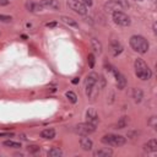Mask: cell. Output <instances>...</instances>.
Returning a JSON list of instances; mask_svg holds the SVG:
<instances>
[{
    "instance_id": "6da1fadb",
    "label": "cell",
    "mask_w": 157,
    "mask_h": 157,
    "mask_svg": "<svg viewBox=\"0 0 157 157\" xmlns=\"http://www.w3.org/2000/svg\"><path fill=\"white\" fill-rule=\"evenodd\" d=\"M129 43H130V47H131L135 52H137V53H140V54L147 53V50H148V48H150V44H148L147 39H146L145 37L140 36V34L131 36Z\"/></svg>"
},
{
    "instance_id": "7a4b0ae2",
    "label": "cell",
    "mask_w": 157,
    "mask_h": 157,
    "mask_svg": "<svg viewBox=\"0 0 157 157\" xmlns=\"http://www.w3.org/2000/svg\"><path fill=\"white\" fill-rule=\"evenodd\" d=\"M134 69H135V74L136 76L142 80V81H146V80H150L151 76H152V71L151 69L148 67V65L140 58H137L134 63Z\"/></svg>"
},
{
    "instance_id": "3957f363",
    "label": "cell",
    "mask_w": 157,
    "mask_h": 157,
    "mask_svg": "<svg viewBox=\"0 0 157 157\" xmlns=\"http://www.w3.org/2000/svg\"><path fill=\"white\" fill-rule=\"evenodd\" d=\"M102 142L105 144V145H109V146H117V147H120L123 145H125L126 142V139L121 135H115V134H105L103 135L102 137Z\"/></svg>"
},
{
    "instance_id": "277c9868",
    "label": "cell",
    "mask_w": 157,
    "mask_h": 157,
    "mask_svg": "<svg viewBox=\"0 0 157 157\" xmlns=\"http://www.w3.org/2000/svg\"><path fill=\"white\" fill-rule=\"evenodd\" d=\"M112 17H113V21H114L117 25L121 26V27H128V26H130V23H131L130 17H129L125 12H123V11H120V10L112 12Z\"/></svg>"
},
{
    "instance_id": "5b68a950",
    "label": "cell",
    "mask_w": 157,
    "mask_h": 157,
    "mask_svg": "<svg viewBox=\"0 0 157 157\" xmlns=\"http://www.w3.org/2000/svg\"><path fill=\"white\" fill-rule=\"evenodd\" d=\"M66 4L70 10L78 15H86L87 13V6L81 2V0H66Z\"/></svg>"
},
{
    "instance_id": "8992f818",
    "label": "cell",
    "mask_w": 157,
    "mask_h": 157,
    "mask_svg": "<svg viewBox=\"0 0 157 157\" xmlns=\"http://www.w3.org/2000/svg\"><path fill=\"white\" fill-rule=\"evenodd\" d=\"M75 131L77 134H80V135H87L88 136L90 134H92V132L96 131V125H93V124H91L88 121L80 123V124H77L75 126Z\"/></svg>"
},
{
    "instance_id": "52a82bcc",
    "label": "cell",
    "mask_w": 157,
    "mask_h": 157,
    "mask_svg": "<svg viewBox=\"0 0 157 157\" xmlns=\"http://www.w3.org/2000/svg\"><path fill=\"white\" fill-rule=\"evenodd\" d=\"M99 86V76L96 72H90L85 78V87Z\"/></svg>"
},
{
    "instance_id": "ba28073f",
    "label": "cell",
    "mask_w": 157,
    "mask_h": 157,
    "mask_svg": "<svg viewBox=\"0 0 157 157\" xmlns=\"http://www.w3.org/2000/svg\"><path fill=\"white\" fill-rule=\"evenodd\" d=\"M112 72L114 74V77H115V81H117V86H118V88H120V90H123L125 86H126V80H125V77L121 75V72H119L117 69H112Z\"/></svg>"
},
{
    "instance_id": "9c48e42d",
    "label": "cell",
    "mask_w": 157,
    "mask_h": 157,
    "mask_svg": "<svg viewBox=\"0 0 157 157\" xmlns=\"http://www.w3.org/2000/svg\"><path fill=\"white\" fill-rule=\"evenodd\" d=\"M86 119H87L88 123H91V124H93L96 126H97V124L99 121V118H98L97 112L94 109H92V108H88L87 109V112H86Z\"/></svg>"
},
{
    "instance_id": "30bf717a",
    "label": "cell",
    "mask_w": 157,
    "mask_h": 157,
    "mask_svg": "<svg viewBox=\"0 0 157 157\" xmlns=\"http://www.w3.org/2000/svg\"><path fill=\"white\" fill-rule=\"evenodd\" d=\"M86 88V96L91 99L94 101L98 94H99V86H91V87H85Z\"/></svg>"
},
{
    "instance_id": "8fae6325",
    "label": "cell",
    "mask_w": 157,
    "mask_h": 157,
    "mask_svg": "<svg viewBox=\"0 0 157 157\" xmlns=\"http://www.w3.org/2000/svg\"><path fill=\"white\" fill-rule=\"evenodd\" d=\"M121 52H123V45L120 44V42L113 39V40L110 42V53H112V55H113V56H117V55L120 54Z\"/></svg>"
},
{
    "instance_id": "7c38bea8",
    "label": "cell",
    "mask_w": 157,
    "mask_h": 157,
    "mask_svg": "<svg viewBox=\"0 0 157 157\" xmlns=\"http://www.w3.org/2000/svg\"><path fill=\"white\" fill-rule=\"evenodd\" d=\"M80 146L82 147V150L90 151V150H92L93 142H92V140L90 137H87V135H82V137L80 139Z\"/></svg>"
},
{
    "instance_id": "4fadbf2b",
    "label": "cell",
    "mask_w": 157,
    "mask_h": 157,
    "mask_svg": "<svg viewBox=\"0 0 157 157\" xmlns=\"http://www.w3.org/2000/svg\"><path fill=\"white\" fill-rule=\"evenodd\" d=\"M40 5L43 7L52 9V10H59L60 9V4L58 0H40Z\"/></svg>"
},
{
    "instance_id": "5bb4252c",
    "label": "cell",
    "mask_w": 157,
    "mask_h": 157,
    "mask_svg": "<svg viewBox=\"0 0 157 157\" xmlns=\"http://www.w3.org/2000/svg\"><path fill=\"white\" fill-rule=\"evenodd\" d=\"M26 9L29 12H38L43 9V6L40 5V2H36V1H27L26 2Z\"/></svg>"
},
{
    "instance_id": "9a60e30c",
    "label": "cell",
    "mask_w": 157,
    "mask_h": 157,
    "mask_svg": "<svg viewBox=\"0 0 157 157\" xmlns=\"http://www.w3.org/2000/svg\"><path fill=\"white\" fill-rule=\"evenodd\" d=\"M144 150H145L146 152H156V151H157V140H156V139L148 140V141L144 145Z\"/></svg>"
},
{
    "instance_id": "2e32d148",
    "label": "cell",
    "mask_w": 157,
    "mask_h": 157,
    "mask_svg": "<svg viewBox=\"0 0 157 157\" xmlns=\"http://www.w3.org/2000/svg\"><path fill=\"white\" fill-rule=\"evenodd\" d=\"M40 137H43L44 140H52V139L55 137V130L52 129V128L44 129V130L40 132Z\"/></svg>"
},
{
    "instance_id": "e0dca14e",
    "label": "cell",
    "mask_w": 157,
    "mask_h": 157,
    "mask_svg": "<svg viewBox=\"0 0 157 157\" xmlns=\"http://www.w3.org/2000/svg\"><path fill=\"white\" fill-rule=\"evenodd\" d=\"M112 155H113V151L110 148H99V150H96L93 152L94 157H108Z\"/></svg>"
},
{
    "instance_id": "ac0fdd59",
    "label": "cell",
    "mask_w": 157,
    "mask_h": 157,
    "mask_svg": "<svg viewBox=\"0 0 157 157\" xmlns=\"http://www.w3.org/2000/svg\"><path fill=\"white\" fill-rule=\"evenodd\" d=\"M131 96H132V99L135 103H140L142 101V97H144V93L140 88H134L132 92H131Z\"/></svg>"
},
{
    "instance_id": "d6986e66",
    "label": "cell",
    "mask_w": 157,
    "mask_h": 157,
    "mask_svg": "<svg viewBox=\"0 0 157 157\" xmlns=\"http://www.w3.org/2000/svg\"><path fill=\"white\" fill-rule=\"evenodd\" d=\"M91 45H92V49L96 54H101L102 53V43L96 39V38H92L91 39Z\"/></svg>"
},
{
    "instance_id": "ffe728a7",
    "label": "cell",
    "mask_w": 157,
    "mask_h": 157,
    "mask_svg": "<svg viewBox=\"0 0 157 157\" xmlns=\"http://www.w3.org/2000/svg\"><path fill=\"white\" fill-rule=\"evenodd\" d=\"M128 124H129V117H121L119 120H118V123H117V129H124V128H126L128 126Z\"/></svg>"
},
{
    "instance_id": "44dd1931",
    "label": "cell",
    "mask_w": 157,
    "mask_h": 157,
    "mask_svg": "<svg viewBox=\"0 0 157 157\" xmlns=\"http://www.w3.org/2000/svg\"><path fill=\"white\" fill-rule=\"evenodd\" d=\"M47 155H48L49 157H60V156L63 155V151H61L59 147H52V148L47 152Z\"/></svg>"
},
{
    "instance_id": "7402d4cb",
    "label": "cell",
    "mask_w": 157,
    "mask_h": 157,
    "mask_svg": "<svg viewBox=\"0 0 157 157\" xmlns=\"http://www.w3.org/2000/svg\"><path fill=\"white\" fill-rule=\"evenodd\" d=\"M61 21H63L64 23L69 25V26H72V27H77V26H78V23H77L74 18H71V17H69V16H61Z\"/></svg>"
},
{
    "instance_id": "603a6c76",
    "label": "cell",
    "mask_w": 157,
    "mask_h": 157,
    "mask_svg": "<svg viewBox=\"0 0 157 157\" xmlns=\"http://www.w3.org/2000/svg\"><path fill=\"white\" fill-rule=\"evenodd\" d=\"M2 144H4V146L11 147V148H20L21 147V144L20 142H16V141H12V140H6Z\"/></svg>"
},
{
    "instance_id": "cb8c5ba5",
    "label": "cell",
    "mask_w": 157,
    "mask_h": 157,
    "mask_svg": "<svg viewBox=\"0 0 157 157\" xmlns=\"http://www.w3.org/2000/svg\"><path fill=\"white\" fill-rule=\"evenodd\" d=\"M104 7H105V10H107V11H112V12L118 11V9H120V7H119V6H118L113 0H112V1H109L108 4H105V6H104Z\"/></svg>"
},
{
    "instance_id": "d4e9b609",
    "label": "cell",
    "mask_w": 157,
    "mask_h": 157,
    "mask_svg": "<svg viewBox=\"0 0 157 157\" xmlns=\"http://www.w3.org/2000/svg\"><path fill=\"white\" fill-rule=\"evenodd\" d=\"M65 96H66V98H67L71 103H76V102H77V96H76L75 92H72V91H67V92L65 93Z\"/></svg>"
},
{
    "instance_id": "484cf974",
    "label": "cell",
    "mask_w": 157,
    "mask_h": 157,
    "mask_svg": "<svg viewBox=\"0 0 157 157\" xmlns=\"http://www.w3.org/2000/svg\"><path fill=\"white\" fill-rule=\"evenodd\" d=\"M120 9H129V2H128V0H113Z\"/></svg>"
},
{
    "instance_id": "4316f807",
    "label": "cell",
    "mask_w": 157,
    "mask_h": 157,
    "mask_svg": "<svg viewBox=\"0 0 157 157\" xmlns=\"http://www.w3.org/2000/svg\"><path fill=\"white\" fill-rule=\"evenodd\" d=\"M27 151H28L29 153H37V152L40 151V147L37 146V145H28V146H27Z\"/></svg>"
},
{
    "instance_id": "83f0119b",
    "label": "cell",
    "mask_w": 157,
    "mask_h": 157,
    "mask_svg": "<svg viewBox=\"0 0 157 157\" xmlns=\"http://www.w3.org/2000/svg\"><path fill=\"white\" fill-rule=\"evenodd\" d=\"M87 61H88V66L92 69V67L94 66V61H96L94 55H93V54H88V56H87Z\"/></svg>"
},
{
    "instance_id": "f1b7e54d",
    "label": "cell",
    "mask_w": 157,
    "mask_h": 157,
    "mask_svg": "<svg viewBox=\"0 0 157 157\" xmlns=\"http://www.w3.org/2000/svg\"><path fill=\"white\" fill-rule=\"evenodd\" d=\"M11 20H12V17H11V16H7V15H2V13H0V21H1V22L9 23V22H11Z\"/></svg>"
},
{
    "instance_id": "f546056e",
    "label": "cell",
    "mask_w": 157,
    "mask_h": 157,
    "mask_svg": "<svg viewBox=\"0 0 157 157\" xmlns=\"http://www.w3.org/2000/svg\"><path fill=\"white\" fill-rule=\"evenodd\" d=\"M156 117H151V119H150V121H148V124L153 128V129H156Z\"/></svg>"
},
{
    "instance_id": "4dcf8cb0",
    "label": "cell",
    "mask_w": 157,
    "mask_h": 157,
    "mask_svg": "<svg viewBox=\"0 0 157 157\" xmlns=\"http://www.w3.org/2000/svg\"><path fill=\"white\" fill-rule=\"evenodd\" d=\"M11 137L13 136V132H4V131H0V137Z\"/></svg>"
},
{
    "instance_id": "1f68e13d",
    "label": "cell",
    "mask_w": 157,
    "mask_h": 157,
    "mask_svg": "<svg viewBox=\"0 0 157 157\" xmlns=\"http://www.w3.org/2000/svg\"><path fill=\"white\" fill-rule=\"evenodd\" d=\"M81 2H83L86 6H91L93 4V0H81Z\"/></svg>"
},
{
    "instance_id": "d6a6232c",
    "label": "cell",
    "mask_w": 157,
    "mask_h": 157,
    "mask_svg": "<svg viewBox=\"0 0 157 157\" xmlns=\"http://www.w3.org/2000/svg\"><path fill=\"white\" fill-rule=\"evenodd\" d=\"M9 2H10V0H0V5H4V6L7 5Z\"/></svg>"
},
{
    "instance_id": "836d02e7",
    "label": "cell",
    "mask_w": 157,
    "mask_h": 157,
    "mask_svg": "<svg viewBox=\"0 0 157 157\" xmlns=\"http://www.w3.org/2000/svg\"><path fill=\"white\" fill-rule=\"evenodd\" d=\"M48 27H53V26H56V22H52V23H47Z\"/></svg>"
},
{
    "instance_id": "e575fe53",
    "label": "cell",
    "mask_w": 157,
    "mask_h": 157,
    "mask_svg": "<svg viewBox=\"0 0 157 157\" xmlns=\"http://www.w3.org/2000/svg\"><path fill=\"white\" fill-rule=\"evenodd\" d=\"M77 81H78V78H74L72 80V83H77Z\"/></svg>"
}]
</instances>
